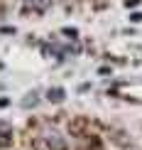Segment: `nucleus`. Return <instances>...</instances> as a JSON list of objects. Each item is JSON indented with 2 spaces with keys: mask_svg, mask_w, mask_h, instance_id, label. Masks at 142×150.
Here are the masks:
<instances>
[{
  "mask_svg": "<svg viewBox=\"0 0 142 150\" xmlns=\"http://www.w3.org/2000/svg\"><path fill=\"white\" fill-rule=\"evenodd\" d=\"M47 98L54 101V103H61V101H64V89H49L47 91Z\"/></svg>",
  "mask_w": 142,
  "mask_h": 150,
  "instance_id": "2",
  "label": "nucleus"
},
{
  "mask_svg": "<svg viewBox=\"0 0 142 150\" xmlns=\"http://www.w3.org/2000/svg\"><path fill=\"white\" fill-rule=\"evenodd\" d=\"M24 3H27L29 8H34V10H44L49 5V0H24Z\"/></svg>",
  "mask_w": 142,
  "mask_h": 150,
  "instance_id": "3",
  "label": "nucleus"
},
{
  "mask_svg": "<svg viewBox=\"0 0 142 150\" xmlns=\"http://www.w3.org/2000/svg\"><path fill=\"white\" fill-rule=\"evenodd\" d=\"M47 143H49V145H52L54 150H64V140H61L59 138V133H57V130H47Z\"/></svg>",
  "mask_w": 142,
  "mask_h": 150,
  "instance_id": "1",
  "label": "nucleus"
}]
</instances>
